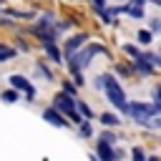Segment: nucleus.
<instances>
[{"instance_id":"f257e3e1","label":"nucleus","mask_w":161,"mask_h":161,"mask_svg":"<svg viewBox=\"0 0 161 161\" xmlns=\"http://www.w3.org/2000/svg\"><path fill=\"white\" fill-rule=\"evenodd\" d=\"M96 88L101 91H106V96H108V101L116 106V108H121V111H126V113H131V106H128V101H126V93H123V88H121V83L113 78V75H98V83H96Z\"/></svg>"},{"instance_id":"f03ea898","label":"nucleus","mask_w":161,"mask_h":161,"mask_svg":"<svg viewBox=\"0 0 161 161\" xmlns=\"http://www.w3.org/2000/svg\"><path fill=\"white\" fill-rule=\"evenodd\" d=\"M158 111H161V108H158L156 103H153V106H148V103H136V106H131V116H133L138 123H143V126H151V121H153L151 116L158 113Z\"/></svg>"},{"instance_id":"7ed1b4c3","label":"nucleus","mask_w":161,"mask_h":161,"mask_svg":"<svg viewBox=\"0 0 161 161\" xmlns=\"http://www.w3.org/2000/svg\"><path fill=\"white\" fill-rule=\"evenodd\" d=\"M55 108L63 111V113H68V116H70L73 121H78V123L83 121V118L78 116V111H75V101H73L70 96H65V93H58V96H55Z\"/></svg>"},{"instance_id":"20e7f679","label":"nucleus","mask_w":161,"mask_h":161,"mask_svg":"<svg viewBox=\"0 0 161 161\" xmlns=\"http://www.w3.org/2000/svg\"><path fill=\"white\" fill-rule=\"evenodd\" d=\"M96 53H103V48H101V45H91V48H86V50H83L80 55H75V60L70 63L73 73H78V68H86V65L91 63V58H93Z\"/></svg>"},{"instance_id":"39448f33","label":"nucleus","mask_w":161,"mask_h":161,"mask_svg":"<svg viewBox=\"0 0 161 161\" xmlns=\"http://www.w3.org/2000/svg\"><path fill=\"white\" fill-rule=\"evenodd\" d=\"M10 83H13V88H18V91H25V96H28V101H33V96H35V91H33V86L23 78V75H10Z\"/></svg>"},{"instance_id":"423d86ee","label":"nucleus","mask_w":161,"mask_h":161,"mask_svg":"<svg viewBox=\"0 0 161 161\" xmlns=\"http://www.w3.org/2000/svg\"><path fill=\"white\" fill-rule=\"evenodd\" d=\"M43 118H45L48 123H53V126H60V128L65 126V121H63V113H58L55 108H48V111L43 113Z\"/></svg>"},{"instance_id":"0eeeda50","label":"nucleus","mask_w":161,"mask_h":161,"mask_svg":"<svg viewBox=\"0 0 161 161\" xmlns=\"http://www.w3.org/2000/svg\"><path fill=\"white\" fill-rule=\"evenodd\" d=\"M98 153H101V158H103V161H113V158H116V151H113V148H111V143H108V141H103V138L98 141Z\"/></svg>"},{"instance_id":"6e6552de","label":"nucleus","mask_w":161,"mask_h":161,"mask_svg":"<svg viewBox=\"0 0 161 161\" xmlns=\"http://www.w3.org/2000/svg\"><path fill=\"white\" fill-rule=\"evenodd\" d=\"M86 40H88L86 35H75V38H70V43L65 45V53H68V55H73V53H75V50H78V48H80Z\"/></svg>"},{"instance_id":"1a4fd4ad","label":"nucleus","mask_w":161,"mask_h":161,"mask_svg":"<svg viewBox=\"0 0 161 161\" xmlns=\"http://www.w3.org/2000/svg\"><path fill=\"white\" fill-rule=\"evenodd\" d=\"M136 68H138L143 75H151V73H153V65H151V63H148L143 55H141V58H136Z\"/></svg>"},{"instance_id":"9d476101","label":"nucleus","mask_w":161,"mask_h":161,"mask_svg":"<svg viewBox=\"0 0 161 161\" xmlns=\"http://www.w3.org/2000/svg\"><path fill=\"white\" fill-rule=\"evenodd\" d=\"M43 45H45V50H48V55L55 60V63H60V53H58V48L53 45V40H43Z\"/></svg>"},{"instance_id":"9b49d317","label":"nucleus","mask_w":161,"mask_h":161,"mask_svg":"<svg viewBox=\"0 0 161 161\" xmlns=\"http://www.w3.org/2000/svg\"><path fill=\"white\" fill-rule=\"evenodd\" d=\"M101 123H103V126H118L121 121H118L113 113H101Z\"/></svg>"},{"instance_id":"f8f14e48","label":"nucleus","mask_w":161,"mask_h":161,"mask_svg":"<svg viewBox=\"0 0 161 161\" xmlns=\"http://www.w3.org/2000/svg\"><path fill=\"white\" fill-rule=\"evenodd\" d=\"M13 55H15L13 48H0V63H3V60H10Z\"/></svg>"},{"instance_id":"ddd939ff","label":"nucleus","mask_w":161,"mask_h":161,"mask_svg":"<svg viewBox=\"0 0 161 161\" xmlns=\"http://www.w3.org/2000/svg\"><path fill=\"white\" fill-rule=\"evenodd\" d=\"M138 43H141V45H148V43H151V33H148V30H141V33H138Z\"/></svg>"},{"instance_id":"4468645a","label":"nucleus","mask_w":161,"mask_h":161,"mask_svg":"<svg viewBox=\"0 0 161 161\" xmlns=\"http://www.w3.org/2000/svg\"><path fill=\"white\" fill-rule=\"evenodd\" d=\"M123 50H126L128 55H133V58H141V53H138V50H136L133 45H123Z\"/></svg>"},{"instance_id":"2eb2a0df","label":"nucleus","mask_w":161,"mask_h":161,"mask_svg":"<svg viewBox=\"0 0 161 161\" xmlns=\"http://www.w3.org/2000/svg\"><path fill=\"white\" fill-rule=\"evenodd\" d=\"M133 161H146V156H143L141 148H133Z\"/></svg>"},{"instance_id":"dca6fc26","label":"nucleus","mask_w":161,"mask_h":161,"mask_svg":"<svg viewBox=\"0 0 161 161\" xmlns=\"http://www.w3.org/2000/svg\"><path fill=\"white\" fill-rule=\"evenodd\" d=\"M3 98H5V101H8V103H13V101H15V98H18V96H15V93H13V91H8V93H3Z\"/></svg>"},{"instance_id":"f3484780","label":"nucleus","mask_w":161,"mask_h":161,"mask_svg":"<svg viewBox=\"0 0 161 161\" xmlns=\"http://www.w3.org/2000/svg\"><path fill=\"white\" fill-rule=\"evenodd\" d=\"M80 136H91V126L83 121V126H80Z\"/></svg>"},{"instance_id":"a211bd4d","label":"nucleus","mask_w":161,"mask_h":161,"mask_svg":"<svg viewBox=\"0 0 161 161\" xmlns=\"http://www.w3.org/2000/svg\"><path fill=\"white\" fill-rule=\"evenodd\" d=\"M93 8L96 10H106V0H93Z\"/></svg>"},{"instance_id":"6ab92c4d","label":"nucleus","mask_w":161,"mask_h":161,"mask_svg":"<svg viewBox=\"0 0 161 161\" xmlns=\"http://www.w3.org/2000/svg\"><path fill=\"white\" fill-rule=\"evenodd\" d=\"M80 111H83V116H86V118H91V108H88L86 103H80Z\"/></svg>"},{"instance_id":"aec40b11","label":"nucleus","mask_w":161,"mask_h":161,"mask_svg":"<svg viewBox=\"0 0 161 161\" xmlns=\"http://www.w3.org/2000/svg\"><path fill=\"white\" fill-rule=\"evenodd\" d=\"M101 138H103V141H108V143H113V141H116V136H113V133H106V136H101Z\"/></svg>"},{"instance_id":"412c9836","label":"nucleus","mask_w":161,"mask_h":161,"mask_svg":"<svg viewBox=\"0 0 161 161\" xmlns=\"http://www.w3.org/2000/svg\"><path fill=\"white\" fill-rule=\"evenodd\" d=\"M143 3L146 0H131V5H136V8H143Z\"/></svg>"},{"instance_id":"4be33fe9","label":"nucleus","mask_w":161,"mask_h":161,"mask_svg":"<svg viewBox=\"0 0 161 161\" xmlns=\"http://www.w3.org/2000/svg\"><path fill=\"white\" fill-rule=\"evenodd\" d=\"M156 3H158V5H161V0H156Z\"/></svg>"}]
</instances>
